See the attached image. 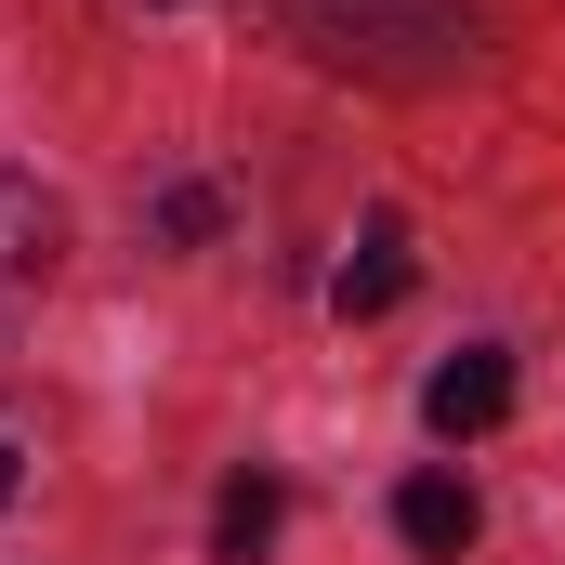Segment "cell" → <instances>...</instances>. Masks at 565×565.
Wrapping results in <instances>:
<instances>
[{"instance_id":"7a4b0ae2","label":"cell","mask_w":565,"mask_h":565,"mask_svg":"<svg viewBox=\"0 0 565 565\" xmlns=\"http://www.w3.org/2000/svg\"><path fill=\"white\" fill-rule=\"evenodd\" d=\"M500 408H513V355H500V342H460V355L422 382V422L447 434V447H460V434H487Z\"/></svg>"},{"instance_id":"ba28073f","label":"cell","mask_w":565,"mask_h":565,"mask_svg":"<svg viewBox=\"0 0 565 565\" xmlns=\"http://www.w3.org/2000/svg\"><path fill=\"white\" fill-rule=\"evenodd\" d=\"M13 487H26V460H13V447H0V500H13Z\"/></svg>"},{"instance_id":"3957f363","label":"cell","mask_w":565,"mask_h":565,"mask_svg":"<svg viewBox=\"0 0 565 565\" xmlns=\"http://www.w3.org/2000/svg\"><path fill=\"white\" fill-rule=\"evenodd\" d=\"M53 264H66V211L26 171H0V289H40Z\"/></svg>"},{"instance_id":"6da1fadb","label":"cell","mask_w":565,"mask_h":565,"mask_svg":"<svg viewBox=\"0 0 565 565\" xmlns=\"http://www.w3.org/2000/svg\"><path fill=\"white\" fill-rule=\"evenodd\" d=\"M277 13L329 66H369V79H447V66H473V13L460 0H277Z\"/></svg>"},{"instance_id":"8992f818","label":"cell","mask_w":565,"mask_h":565,"mask_svg":"<svg viewBox=\"0 0 565 565\" xmlns=\"http://www.w3.org/2000/svg\"><path fill=\"white\" fill-rule=\"evenodd\" d=\"M329 302H342V316H395V302H408V237H395V224H369V250L329 277Z\"/></svg>"},{"instance_id":"52a82bcc","label":"cell","mask_w":565,"mask_h":565,"mask_svg":"<svg viewBox=\"0 0 565 565\" xmlns=\"http://www.w3.org/2000/svg\"><path fill=\"white\" fill-rule=\"evenodd\" d=\"M158 224H171V237H211V224H224V198H211V184H171V211H158Z\"/></svg>"},{"instance_id":"277c9868","label":"cell","mask_w":565,"mask_h":565,"mask_svg":"<svg viewBox=\"0 0 565 565\" xmlns=\"http://www.w3.org/2000/svg\"><path fill=\"white\" fill-rule=\"evenodd\" d=\"M473 526H487V513H473L460 473H408V487H395V540H408V553H473Z\"/></svg>"},{"instance_id":"5b68a950","label":"cell","mask_w":565,"mask_h":565,"mask_svg":"<svg viewBox=\"0 0 565 565\" xmlns=\"http://www.w3.org/2000/svg\"><path fill=\"white\" fill-rule=\"evenodd\" d=\"M277 526H289V487H277V473H237V487L211 500V565H264Z\"/></svg>"}]
</instances>
